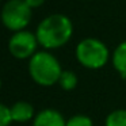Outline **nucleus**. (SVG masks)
<instances>
[{
	"label": "nucleus",
	"instance_id": "f257e3e1",
	"mask_svg": "<svg viewBox=\"0 0 126 126\" xmlns=\"http://www.w3.org/2000/svg\"><path fill=\"white\" fill-rule=\"evenodd\" d=\"M73 25L71 19L63 14H53L45 18L37 27V39L42 47L50 50L61 47L71 39Z\"/></svg>",
	"mask_w": 126,
	"mask_h": 126
},
{
	"label": "nucleus",
	"instance_id": "f03ea898",
	"mask_svg": "<svg viewBox=\"0 0 126 126\" xmlns=\"http://www.w3.org/2000/svg\"><path fill=\"white\" fill-rule=\"evenodd\" d=\"M29 73L34 83L50 87L58 83L63 73L61 64L52 53L37 52L29 61Z\"/></svg>",
	"mask_w": 126,
	"mask_h": 126
},
{
	"label": "nucleus",
	"instance_id": "7ed1b4c3",
	"mask_svg": "<svg viewBox=\"0 0 126 126\" xmlns=\"http://www.w3.org/2000/svg\"><path fill=\"white\" fill-rule=\"evenodd\" d=\"M76 60L88 69H100L107 64L110 52L107 46L96 38H85L76 46Z\"/></svg>",
	"mask_w": 126,
	"mask_h": 126
},
{
	"label": "nucleus",
	"instance_id": "20e7f679",
	"mask_svg": "<svg viewBox=\"0 0 126 126\" xmlns=\"http://www.w3.org/2000/svg\"><path fill=\"white\" fill-rule=\"evenodd\" d=\"M1 23L8 30L18 33L26 29L31 20V8L25 0H8L1 8Z\"/></svg>",
	"mask_w": 126,
	"mask_h": 126
},
{
	"label": "nucleus",
	"instance_id": "39448f33",
	"mask_svg": "<svg viewBox=\"0 0 126 126\" xmlns=\"http://www.w3.org/2000/svg\"><path fill=\"white\" fill-rule=\"evenodd\" d=\"M37 45L39 44L35 34L22 30L14 33V35L10 38L8 50L12 57L18 60H26V58H31L37 53Z\"/></svg>",
	"mask_w": 126,
	"mask_h": 126
},
{
	"label": "nucleus",
	"instance_id": "423d86ee",
	"mask_svg": "<svg viewBox=\"0 0 126 126\" xmlns=\"http://www.w3.org/2000/svg\"><path fill=\"white\" fill-rule=\"evenodd\" d=\"M33 126H66V119L54 109H44L33 119Z\"/></svg>",
	"mask_w": 126,
	"mask_h": 126
},
{
	"label": "nucleus",
	"instance_id": "0eeeda50",
	"mask_svg": "<svg viewBox=\"0 0 126 126\" xmlns=\"http://www.w3.org/2000/svg\"><path fill=\"white\" fill-rule=\"evenodd\" d=\"M10 110H11L12 122H18V123L33 121L34 118H35V115H37L33 104H30L26 100L15 102V103L10 107Z\"/></svg>",
	"mask_w": 126,
	"mask_h": 126
},
{
	"label": "nucleus",
	"instance_id": "6e6552de",
	"mask_svg": "<svg viewBox=\"0 0 126 126\" xmlns=\"http://www.w3.org/2000/svg\"><path fill=\"white\" fill-rule=\"evenodd\" d=\"M112 66L122 79H126V41L115 47L112 53Z\"/></svg>",
	"mask_w": 126,
	"mask_h": 126
},
{
	"label": "nucleus",
	"instance_id": "1a4fd4ad",
	"mask_svg": "<svg viewBox=\"0 0 126 126\" xmlns=\"http://www.w3.org/2000/svg\"><path fill=\"white\" fill-rule=\"evenodd\" d=\"M77 83H79L77 76L72 71H63V73L60 76V80H58V85L64 91H73L77 87Z\"/></svg>",
	"mask_w": 126,
	"mask_h": 126
},
{
	"label": "nucleus",
	"instance_id": "9d476101",
	"mask_svg": "<svg viewBox=\"0 0 126 126\" xmlns=\"http://www.w3.org/2000/svg\"><path fill=\"white\" fill-rule=\"evenodd\" d=\"M104 126H126V110L118 109L106 117Z\"/></svg>",
	"mask_w": 126,
	"mask_h": 126
},
{
	"label": "nucleus",
	"instance_id": "9b49d317",
	"mask_svg": "<svg viewBox=\"0 0 126 126\" xmlns=\"http://www.w3.org/2000/svg\"><path fill=\"white\" fill-rule=\"evenodd\" d=\"M66 126H94V122L90 117L79 114L66 119Z\"/></svg>",
	"mask_w": 126,
	"mask_h": 126
},
{
	"label": "nucleus",
	"instance_id": "f8f14e48",
	"mask_svg": "<svg viewBox=\"0 0 126 126\" xmlns=\"http://www.w3.org/2000/svg\"><path fill=\"white\" fill-rule=\"evenodd\" d=\"M11 123H12V117L10 107L0 103V126H10Z\"/></svg>",
	"mask_w": 126,
	"mask_h": 126
},
{
	"label": "nucleus",
	"instance_id": "ddd939ff",
	"mask_svg": "<svg viewBox=\"0 0 126 126\" xmlns=\"http://www.w3.org/2000/svg\"><path fill=\"white\" fill-rule=\"evenodd\" d=\"M26 3L29 4L30 8H37V7H41L45 3V0H25Z\"/></svg>",
	"mask_w": 126,
	"mask_h": 126
},
{
	"label": "nucleus",
	"instance_id": "4468645a",
	"mask_svg": "<svg viewBox=\"0 0 126 126\" xmlns=\"http://www.w3.org/2000/svg\"><path fill=\"white\" fill-rule=\"evenodd\" d=\"M0 90H1V79H0Z\"/></svg>",
	"mask_w": 126,
	"mask_h": 126
}]
</instances>
